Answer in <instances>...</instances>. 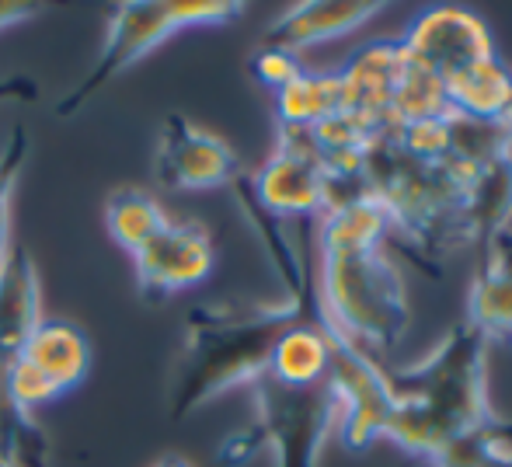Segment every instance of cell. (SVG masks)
I'll use <instances>...</instances> for the list:
<instances>
[{
    "instance_id": "15",
    "label": "cell",
    "mask_w": 512,
    "mask_h": 467,
    "mask_svg": "<svg viewBox=\"0 0 512 467\" xmlns=\"http://www.w3.org/2000/svg\"><path fill=\"white\" fill-rule=\"evenodd\" d=\"M331 370V335L321 318L300 321L290 332L279 335L269 352V377L283 387H317Z\"/></svg>"
},
{
    "instance_id": "20",
    "label": "cell",
    "mask_w": 512,
    "mask_h": 467,
    "mask_svg": "<svg viewBox=\"0 0 512 467\" xmlns=\"http://www.w3.org/2000/svg\"><path fill=\"white\" fill-rule=\"evenodd\" d=\"M432 467H512V429L485 422Z\"/></svg>"
},
{
    "instance_id": "5",
    "label": "cell",
    "mask_w": 512,
    "mask_h": 467,
    "mask_svg": "<svg viewBox=\"0 0 512 467\" xmlns=\"http://www.w3.org/2000/svg\"><path fill=\"white\" fill-rule=\"evenodd\" d=\"M258 422L223 440L216 464L241 467L269 447L276 467H317L328 433L338 426V405L328 380L317 387H283L262 373L255 380Z\"/></svg>"
},
{
    "instance_id": "18",
    "label": "cell",
    "mask_w": 512,
    "mask_h": 467,
    "mask_svg": "<svg viewBox=\"0 0 512 467\" xmlns=\"http://www.w3.org/2000/svg\"><path fill=\"white\" fill-rule=\"evenodd\" d=\"M338 109H342L338 74H307V70H300L286 88L276 91L279 126L310 129L317 122L331 119Z\"/></svg>"
},
{
    "instance_id": "11",
    "label": "cell",
    "mask_w": 512,
    "mask_h": 467,
    "mask_svg": "<svg viewBox=\"0 0 512 467\" xmlns=\"http://www.w3.org/2000/svg\"><path fill=\"white\" fill-rule=\"evenodd\" d=\"M133 262L143 297L164 300L203 283L216 265V248L203 224L168 217L133 251Z\"/></svg>"
},
{
    "instance_id": "24",
    "label": "cell",
    "mask_w": 512,
    "mask_h": 467,
    "mask_svg": "<svg viewBox=\"0 0 512 467\" xmlns=\"http://www.w3.org/2000/svg\"><path fill=\"white\" fill-rule=\"evenodd\" d=\"M42 7H32V4H0V28H11L18 21H28L35 18Z\"/></svg>"
},
{
    "instance_id": "16",
    "label": "cell",
    "mask_w": 512,
    "mask_h": 467,
    "mask_svg": "<svg viewBox=\"0 0 512 467\" xmlns=\"http://www.w3.org/2000/svg\"><path fill=\"white\" fill-rule=\"evenodd\" d=\"M512 95V70L499 56L474 63L446 81V102L450 112L481 122H499Z\"/></svg>"
},
{
    "instance_id": "26",
    "label": "cell",
    "mask_w": 512,
    "mask_h": 467,
    "mask_svg": "<svg viewBox=\"0 0 512 467\" xmlns=\"http://www.w3.org/2000/svg\"><path fill=\"white\" fill-rule=\"evenodd\" d=\"M502 129H506V133L512 136V95H509V105H506V112H502Z\"/></svg>"
},
{
    "instance_id": "6",
    "label": "cell",
    "mask_w": 512,
    "mask_h": 467,
    "mask_svg": "<svg viewBox=\"0 0 512 467\" xmlns=\"http://www.w3.org/2000/svg\"><path fill=\"white\" fill-rule=\"evenodd\" d=\"M244 7L241 4H119L108 14L105 42L98 53L95 67L81 77L74 91L63 102H56V116L70 119L77 109L91 102L102 88L115 81L119 74H126L143 53H150L154 46H161L168 35L182 32V28L196 25H223L234 21Z\"/></svg>"
},
{
    "instance_id": "22",
    "label": "cell",
    "mask_w": 512,
    "mask_h": 467,
    "mask_svg": "<svg viewBox=\"0 0 512 467\" xmlns=\"http://www.w3.org/2000/svg\"><path fill=\"white\" fill-rule=\"evenodd\" d=\"M251 70H255V77L265 84V88L279 91V88H286V84H290L293 77H297L304 67L297 63V56L283 53V49H265V46H258L255 60H251Z\"/></svg>"
},
{
    "instance_id": "8",
    "label": "cell",
    "mask_w": 512,
    "mask_h": 467,
    "mask_svg": "<svg viewBox=\"0 0 512 467\" xmlns=\"http://www.w3.org/2000/svg\"><path fill=\"white\" fill-rule=\"evenodd\" d=\"M255 199L272 220L321 217L328 199V168L317 157L307 129L279 126V143L269 161L251 175Z\"/></svg>"
},
{
    "instance_id": "14",
    "label": "cell",
    "mask_w": 512,
    "mask_h": 467,
    "mask_svg": "<svg viewBox=\"0 0 512 467\" xmlns=\"http://www.w3.org/2000/svg\"><path fill=\"white\" fill-rule=\"evenodd\" d=\"M39 321V279L32 255L21 244H7L0 262V377L18 359Z\"/></svg>"
},
{
    "instance_id": "3",
    "label": "cell",
    "mask_w": 512,
    "mask_h": 467,
    "mask_svg": "<svg viewBox=\"0 0 512 467\" xmlns=\"http://www.w3.org/2000/svg\"><path fill=\"white\" fill-rule=\"evenodd\" d=\"M317 318L314 276L290 286L286 304H206L185 321V342L171 373V422L237 384H255L269 370V352L279 335Z\"/></svg>"
},
{
    "instance_id": "1",
    "label": "cell",
    "mask_w": 512,
    "mask_h": 467,
    "mask_svg": "<svg viewBox=\"0 0 512 467\" xmlns=\"http://www.w3.org/2000/svg\"><path fill=\"white\" fill-rule=\"evenodd\" d=\"M317 220V318L331 339L370 359L384 356L408 328L405 283L380 244L391 220L366 192L363 178L328 182Z\"/></svg>"
},
{
    "instance_id": "12",
    "label": "cell",
    "mask_w": 512,
    "mask_h": 467,
    "mask_svg": "<svg viewBox=\"0 0 512 467\" xmlns=\"http://www.w3.org/2000/svg\"><path fill=\"white\" fill-rule=\"evenodd\" d=\"M401 70H405V53H401L398 39L366 46L338 74V88H342V109L338 112L359 119L363 126L377 129V133H387Z\"/></svg>"
},
{
    "instance_id": "9",
    "label": "cell",
    "mask_w": 512,
    "mask_h": 467,
    "mask_svg": "<svg viewBox=\"0 0 512 467\" xmlns=\"http://www.w3.org/2000/svg\"><path fill=\"white\" fill-rule=\"evenodd\" d=\"M154 178L157 185L178 192L234 189L244 178V168L220 136L196 126L182 112H171L164 116L161 133H157Z\"/></svg>"
},
{
    "instance_id": "21",
    "label": "cell",
    "mask_w": 512,
    "mask_h": 467,
    "mask_svg": "<svg viewBox=\"0 0 512 467\" xmlns=\"http://www.w3.org/2000/svg\"><path fill=\"white\" fill-rule=\"evenodd\" d=\"M28 150H32V140H28L25 126H14L7 147L0 150V262L7 255V220H11V192L21 178V168L28 161Z\"/></svg>"
},
{
    "instance_id": "27",
    "label": "cell",
    "mask_w": 512,
    "mask_h": 467,
    "mask_svg": "<svg viewBox=\"0 0 512 467\" xmlns=\"http://www.w3.org/2000/svg\"><path fill=\"white\" fill-rule=\"evenodd\" d=\"M0 467H18V464H14L11 457H4V454H0Z\"/></svg>"
},
{
    "instance_id": "7",
    "label": "cell",
    "mask_w": 512,
    "mask_h": 467,
    "mask_svg": "<svg viewBox=\"0 0 512 467\" xmlns=\"http://www.w3.org/2000/svg\"><path fill=\"white\" fill-rule=\"evenodd\" d=\"M91 366L88 335L63 318H46L35 325L18 359L7 366L4 391L21 412L32 415L35 408L49 405L60 394L74 391Z\"/></svg>"
},
{
    "instance_id": "23",
    "label": "cell",
    "mask_w": 512,
    "mask_h": 467,
    "mask_svg": "<svg viewBox=\"0 0 512 467\" xmlns=\"http://www.w3.org/2000/svg\"><path fill=\"white\" fill-rule=\"evenodd\" d=\"M35 98H39V88H35L32 77H7V81H0V105L35 102Z\"/></svg>"
},
{
    "instance_id": "25",
    "label": "cell",
    "mask_w": 512,
    "mask_h": 467,
    "mask_svg": "<svg viewBox=\"0 0 512 467\" xmlns=\"http://www.w3.org/2000/svg\"><path fill=\"white\" fill-rule=\"evenodd\" d=\"M154 467H192V464H189V461H182V457L171 454V457H164V461H157Z\"/></svg>"
},
{
    "instance_id": "10",
    "label": "cell",
    "mask_w": 512,
    "mask_h": 467,
    "mask_svg": "<svg viewBox=\"0 0 512 467\" xmlns=\"http://www.w3.org/2000/svg\"><path fill=\"white\" fill-rule=\"evenodd\" d=\"M401 53L425 74L450 81L460 70L495 56V42L488 25L464 7H429L408 25L398 39Z\"/></svg>"
},
{
    "instance_id": "4",
    "label": "cell",
    "mask_w": 512,
    "mask_h": 467,
    "mask_svg": "<svg viewBox=\"0 0 512 467\" xmlns=\"http://www.w3.org/2000/svg\"><path fill=\"white\" fill-rule=\"evenodd\" d=\"M359 175L391 227H401L422 251L436 255L471 241L464 224V175L446 161L411 154L394 129L370 143Z\"/></svg>"
},
{
    "instance_id": "17",
    "label": "cell",
    "mask_w": 512,
    "mask_h": 467,
    "mask_svg": "<svg viewBox=\"0 0 512 467\" xmlns=\"http://www.w3.org/2000/svg\"><path fill=\"white\" fill-rule=\"evenodd\" d=\"M467 304V325L478 328L488 342L512 339V251H492V258L474 276Z\"/></svg>"
},
{
    "instance_id": "19",
    "label": "cell",
    "mask_w": 512,
    "mask_h": 467,
    "mask_svg": "<svg viewBox=\"0 0 512 467\" xmlns=\"http://www.w3.org/2000/svg\"><path fill=\"white\" fill-rule=\"evenodd\" d=\"M164 220H168L164 206L143 189H119V192H112L105 203L108 234H112V241L119 244L122 251H129V255H133Z\"/></svg>"
},
{
    "instance_id": "13",
    "label": "cell",
    "mask_w": 512,
    "mask_h": 467,
    "mask_svg": "<svg viewBox=\"0 0 512 467\" xmlns=\"http://www.w3.org/2000/svg\"><path fill=\"white\" fill-rule=\"evenodd\" d=\"M384 11V4H363V0H338V4H297L290 11H283L265 32L262 46L265 49H283V53L297 56L310 46H321V42L342 39V35L363 28L370 18Z\"/></svg>"
},
{
    "instance_id": "2",
    "label": "cell",
    "mask_w": 512,
    "mask_h": 467,
    "mask_svg": "<svg viewBox=\"0 0 512 467\" xmlns=\"http://www.w3.org/2000/svg\"><path fill=\"white\" fill-rule=\"evenodd\" d=\"M488 339L460 321L432 356L380 377V440L436 464L492 422L485 394Z\"/></svg>"
}]
</instances>
